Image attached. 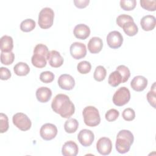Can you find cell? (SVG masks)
<instances>
[{
    "mask_svg": "<svg viewBox=\"0 0 156 156\" xmlns=\"http://www.w3.org/2000/svg\"><path fill=\"white\" fill-rule=\"evenodd\" d=\"M51 107L55 113L64 118H69L75 112L74 104L65 94H57L52 101Z\"/></svg>",
    "mask_w": 156,
    "mask_h": 156,
    "instance_id": "cell-1",
    "label": "cell"
},
{
    "mask_svg": "<svg viewBox=\"0 0 156 156\" xmlns=\"http://www.w3.org/2000/svg\"><path fill=\"white\" fill-rule=\"evenodd\" d=\"M133 141V135L130 130L125 129L120 130L116 136L115 143L116 151L120 154L129 152Z\"/></svg>",
    "mask_w": 156,
    "mask_h": 156,
    "instance_id": "cell-2",
    "label": "cell"
},
{
    "mask_svg": "<svg viewBox=\"0 0 156 156\" xmlns=\"http://www.w3.org/2000/svg\"><path fill=\"white\" fill-rule=\"evenodd\" d=\"M85 124L89 127H94L99 124L101 117L98 110L93 106L85 107L82 112Z\"/></svg>",
    "mask_w": 156,
    "mask_h": 156,
    "instance_id": "cell-3",
    "label": "cell"
},
{
    "mask_svg": "<svg viewBox=\"0 0 156 156\" xmlns=\"http://www.w3.org/2000/svg\"><path fill=\"white\" fill-rule=\"evenodd\" d=\"M54 12L51 8H43L39 13L38 23L41 29H46L51 27L54 22Z\"/></svg>",
    "mask_w": 156,
    "mask_h": 156,
    "instance_id": "cell-4",
    "label": "cell"
},
{
    "mask_svg": "<svg viewBox=\"0 0 156 156\" xmlns=\"http://www.w3.org/2000/svg\"><path fill=\"white\" fill-rule=\"evenodd\" d=\"M130 93L129 90L125 87H122L114 93L112 101L115 105L120 107L126 104L130 101Z\"/></svg>",
    "mask_w": 156,
    "mask_h": 156,
    "instance_id": "cell-5",
    "label": "cell"
},
{
    "mask_svg": "<svg viewBox=\"0 0 156 156\" xmlns=\"http://www.w3.org/2000/svg\"><path fill=\"white\" fill-rule=\"evenodd\" d=\"M13 124L22 131H26L30 129L32 122L29 117L23 113H16L12 118Z\"/></svg>",
    "mask_w": 156,
    "mask_h": 156,
    "instance_id": "cell-6",
    "label": "cell"
},
{
    "mask_svg": "<svg viewBox=\"0 0 156 156\" xmlns=\"http://www.w3.org/2000/svg\"><path fill=\"white\" fill-rule=\"evenodd\" d=\"M41 137L46 141L54 139L57 134V128L55 125L51 123L43 124L40 130Z\"/></svg>",
    "mask_w": 156,
    "mask_h": 156,
    "instance_id": "cell-7",
    "label": "cell"
},
{
    "mask_svg": "<svg viewBox=\"0 0 156 156\" xmlns=\"http://www.w3.org/2000/svg\"><path fill=\"white\" fill-rule=\"evenodd\" d=\"M123 42V37L121 34L116 30L108 33L107 36V43L108 46L112 49L120 48Z\"/></svg>",
    "mask_w": 156,
    "mask_h": 156,
    "instance_id": "cell-8",
    "label": "cell"
},
{
    "mask_svg": "<svg viewBox=\"0 0 156 156\" xmlns=\"http://www.w3.org/2000/svg\"><path fill=\"white\" fill-rule=\"evenodd\" d=\"M69 51L74 58L79 60L85 57L87 54L86 46L80 42H74L70 46Z\"/></svg>",
    "mask_w": 156,
    "mask_h": 156,
    "instance_id": "cell-9",
    "label": "cell"
},
{
    "mask_svg": "<svg viewBox=\"0 0 156 156\" xmlns=\"http://www.w3.org/2000/svg\"><path fill=\"white\" fill-rule=\"evenodd\" d=\"M96 149L102 155L110 154L112 149V143L110 139L107 137L99 138L96 143Z\"/></svg>",
    "mask_w": 156,
    "mask_h": 156,
    "instance_id": "cell-10",
    "label": "cell"
},
{
    "mask_svg": "<svg viewBox=\"0 0 156 156\" xmlns=\"http://www.w3.org/2000/svg\"><path fill=\"white\" fill-rule=\"evenodd\" d=\"M77 139L83 146L88 147L92 144L94 140V135L91 130L85 129L79 132L77 135Z\"/></svg>",
    "mask_w": 156,
    "mask_h": 156,
    "instance_id": "cell-11",
    "label": "cell"
},
{
    "mask_svg": "<svg viewBox=\"0 0 156 156\" xmlns=\"http://www.w3.org/2000/svg\"><path fill=\"white\" fill-rule=\"evenodd\" d=\"M57 83L60 88L65 90H72L75 85L74 79L69 74H63L60 76Z\"/></svg>",
    "mask_w": 156,
    "mask_h": 156,
    "instance_id": "cell-12",
    "label": "cell"
},
{
    "mask_svg": "<svg viewBox=\"0 0 156 156\" xmlns=\"http://www.w3.org/2000/svg\"><path fill=\"white\" fill-rule=\"evenodd\" d=\"M78 146L73 141H66L62 148V153L64 156H76L78 154Z\"/></svg>",
    "mask_w": 156,
    "mask_h": 156,
    "instance_id": "cell-13",
    "label": "cell"
},
{
    "mask_svg": "<svg viewBox=\"0 0 156 156\" xmlns=\"http://www.w3.org/2000/svg\"><path fill=\"white\" fill-rule=\"evenodd\" d=\"M73 34L76 38L85 40L89 37L90 34V29L85 24H79L74 27Z\"/></svg>",
    "mask_w": 156,
    "mask_h": 156,
    "instance_id": "cell-14",
    "label": "cell"
},
{
    "mask_svg": "<svg viewBox=\"0 0 156 156\" xmlns=\"http://www.w3.org/2000/svg\"><path fill=\"white\" fill-rule=\"evenodd\" d=\"M147 85V79L142 76H136L130 82L132 88L136 91H143Z\"/></svg>",
    "mask_w": 156,
    "mask_h": 156,
    "instance_id": "cell-15",
    "label": "cell"
},
{
    "mask_svg": "<svg viewBox=\"0 0 156 156\" xmlns=\"http://www.w3.org/2000/svg\"><path fill=\"white\" fill-rule=\"evenodd\" d=\"M48 60L50 66L53 68H58L63 63V58L62 56L55 50H52L49 52Z\"/></svg>",
    "mask_w": 156,
    "mask_h": 156,
    "instance_id": "cell-16",
    "label": "cell"
},
{
    "mask_svg": "<svg viewBox=\"0 0 156 156\" xmlns=\"http://www.w3.org/2000/svg\"><path fill=\"white\" fill-rule=\"evenodd\" d=\"M52 96V91L46 87L38 88L36 91V98L37 100L42 103L48 102Z\"/></svg>",
    "mask_w": 156,
    "mask_h": 156,
    "instance_id": "cell-17",
    "label": "cell"
},
{
    "mask_svg": "<svg viewBox=\"0 0 156 156\" xmlns=\"http://www.w3.org/2000/svg\"><path fill=\"white\" fill-rule=\"evenodd\" d=\"M103 47V42L101 38L98 37H92L88 43V49L92 54L99 52Z\"/></svg>",
    "mask_w": 156,
    "mask_h": 156,
    "instance_id": "cell-18",
    "label": "cell"
},
{
    "mask_svg": "<svg viewBox=\"0 0 156 156\" xmlns=\"http://www.w3.org/2000/svg\"><path fill=\"white\" fill-rule=\"evenodd\" d=\"M155 18L153 15H148L143 16L140 21V25L145 31L152 30L155 27Z\"/></svg>",
    "mask_w": 156,
    "mask_h": 156,
    "instance_id": "cell-19",
    "label": "cell"
},
{
    "mask_svg": "<svg viewBox=\"0 0 156 156\" xmlns=\"http://www.w3.org/2000/svg\"><path fill=\"white\" fill-rule=\"evenodd\" d=\"M13 48V38L9 35H3L0 40V49L1 52H11Z\"/></svg>",
    "mask_w": 156,
    "mask_h": 156,
    "instance_id": "cell-20",
    "label": "cell"
},
{
    "mask_svg": "<svg viewBox=\"0 0 156 156\" xmlns=\"http://www.w3.org/2000/svg\"><path fill=\"white\" fill-rule=\"evenodd\" d=\"M108 82L112 87H116L121 83H123V79L119 71L117 70L112 72L108 76Z\"/></svg>",
    "mask_w": 156,
    "mask_h": 156,
    "instance_id": "cell-21",
    "label": "cell"
},
{
    "mask_svg": "<svg viewBox=\"0 0 156 156\" xmlns=\"http://www.w3.org/2000/svg\"><path fill=\"white\" fill-rule=\"evenodd\" d=\"M13 71L17 76H24L29 74L30 68L28 65L24 62H18L14 66Z\"/></svg>",
    "mask_w": 156,
    "mask_h": 156,
    "instance_id": "cell-22",
    "label": "cell"
},
{
    "mask_svg": "<svg viewBox=\"0 0 156 156\" xmlns=\"http://www.w3.org/2000/svg\"><path fill=\"white\" fill-rule=\"evenodd\" d=\"M47 58L42 55L38 54H34L31 58V62L32 65L38 68H42L46 65Z\"/></svg>",
    "mask_w": 156,
    "mask_h": 156,
    "instance_id": "cell-23",
    "label": "cell"
},
{
    "mask_svg": "<svg viewBox=\"0 0 156 156\" xmlns=\"http://www.w3.org/2000/svg\"><path fill=\"white\" fill-rule=\"evenodd\" d=\"M122 28L126 35L129 36H134L138 32V28L134 21H129L125 23Z\"/></svg>",
    "mask_w": 156,
    "mask_h": 156,
    "instance_id": "cell-24",
    "label": "cell"
},
{
    "mask_svg": "<svg viewBox=\"0 0 156 156\" xmlns=\"http://www.w3.org/2000/svg\"><path fill=\"white\" fill-rule=\"evenodd\" d=\"M79 127V122L74 118H70L66 120L64 124V129L66 132L68 133H74Z\"/></svg>",
    "mask_w": 156,
    "mask_h": 156,
    "instance_id": "cell-25",
    "label": "cell"
},
{
    "mask_svg": "<svg viewBox=\"0 0 156 156\" xmlns=\"http://www.w3.org/2000/svg\"><path fill=\"white\" fill-rule=\"evenodd\" d=\"M35 26H36L35 21L32 19L28 18V19L24 20L21 23L20 29L23 32H29L30 31H32L33 29H34V28L35 27Z\"/></svg>",
    "mask_w": 156,
    "mask_h": 156,
    "instance_id": "cell-26",
    "label": "cell"
},
{
    "mask_svg": "<svg viewBox=\"0 0 156 156\" xmlns=\"http://www.w3.org/2000/svg\"><path fill=\"white\" fill-rule=\"evenodd\" d=\"M15 59V54L13 52H1V62L5 65H9L13 63Z\"/></svg>",
    "mask_w": 156,
    "mask_h": 156,
    "instance_id": "cell-27",
    "label": "cell"
},
{
    "mask_svg": "<svg viewBox=\"0 0 156 156\" xmlns=\"http://www.w3.org/2000/svg\"><path fill=\"white\" fill-rule=\"evenodd\" d=\"M106 75H107V71L105 68L103 66L99 65L96 68L95 71L94 72L93 77L96 81L101 82V81H102L105 78Z\"/></svg>",
    "mask_w": 156,
    "mask_h": 156,
    "instance_id": "cell-28",
    "label": "cell"
},
{
    "mask_svg": "<svg viewBox=\"0 0 156 156\" xmlns=\"http://www.w3.org/2000/svg\"><path fill=\"white\" fill-rule=\"evenodd\" d=\"M77 69L80 74H85L88 73L91 71V65L89 62L84 60L78 63L77 66Z\"/></svg>",
    "mask_w": 156,
    "mask_h": 156,
    "instance_id": "cell-29",
    "label": "cell"
},
{
    "mask_svg": "<svg viewBox=\"0 0 156 156\" xmlns=\"http://www.w3.org/2000/svg\"><path fill=\"white\" fill-rule=\"evenodd\" d=\"M34 54H38L40 55H42L44 57H45L48 60L49 51L48 50V47L45 44H38L34 48Z\"/></svg>",
    "mask_w": 156,
    "mask_h": 156,
    "instance_id": "cell-30",
    "label": "cell"
},
{
    "mask_svg": "<svg viewBox=\"0 0 156 156\" xmlns=\"http://www.w3.org/2000/svg\"><path fill=\"white\" fill-rule=\"evenodd\" d=\"M155 82L154 83L151 90L147 93L146 98L149 104L154 108H155L156 103V93H155Z\"/></svg>",
    "mask_w": 156,
    "mask_h": 156,
    "instance_id": "cell-31",
    "label": "cell"
},
{
    "mask_svg": "<svg viewBox=\"0 0 156 156\" xmlns=\"http://www.w3.org/2000/svg\"><path fill=\"white\" fill-rule=\"evenodd\" d=\"M136 5L135 0H121L120 1V7L124 10H132L135 9Z\"/></svg>",
    "mask_w": 156,
    "mask_h": 156,
    "instance_id": "cell-32",
    "label": "cell"
},
{
    "mask_svg": "<svg viewBox=\"0 0 156 156\" xmlns=\"http://www.w3.org/2000/svg\"><path fill=\"white\" fill-rule=\"evenodd\" d=\"M9 119L7 116L3 113H0V132L4 133L9 129Z\"/></svg>",
    "mask_w": 156,
    "mask_h": 156,
    "instance_id": "cell-33",
    "label": "cell"
},
{
    "mask_svg": "<svg viewBox=\"0 0 156 156\" xmlns=\"http://www.w3.org/2000/svg\"><path fill=\"white\" fill-rule=\"evenodd\" d=\"M141 6L148 10V11H155L156 9V1H147V0H141L140 1Z\"/></svg>",
    "mask_w": 156,
    "mask_h": 156,
    "instance_id": "cell-34",
    "label": "cell"
},
{
    "mask_svg": "<svg viewBox=\"0 0 156 156\" xmlns=\"http://www.w3.org/2000/svg\"><path fill=\"white\" fill-rule=\"evenodd\" d=\"M116 70L119 71L120 73V74H121L122 79H123V83H124L128 80V79L130 76V72L129 69L126 66L123 65H119L116 68Z\"/></svg>",
    "mask_w": 156,
    "mask_h": 156,
    "instance_id": "cell-35",
    "label": "cell"
},
{
    "mask_svg": "<svg viewBox=\"0 0 156 156\" xmlns=\"http://www.w3.org/2000/svg\"><path fill=\"white\" fill-rule=\"evenodd\" d=\"M55 76L51 71H46L42 72L40 75V79L41 82L48 83L52 82L54 79Z\"/></svg>",
    "mask_w": 156,
    "mask_h": 156,
    "instance_id": "cell-36",
    "label": "cell"
},
{
    "mask_svg": "<svg viewBox=\"0 0 156 156\" xmlns=\"http://www.w3.org/2000/svg\"><path fill=\"white\" fill-rule=\"evenodd\" d=\"M122 116L124 120L127 121H131L135 118V111L131 108H127L123 110Z\"/></svg>",
    "mask_w": 156,
    "mask_h": 156,
    "instance_id": "cell-37",
    "label": "cell"
},
{
    "mask_svg": "<svg viewBox=\"0 0 156 156\" xmlns=\"http://www.w3.org/2000/svg\"><path fill=\"white\" fill-rule=\"evenodd\" d=\"M116 24L121 27H122V26L126 23L127 22L129 21H133V18L128 15L126 14H122L119 15L117 18H116Z\"/></svg>",
    "mask_w": 156,
    "mask_h": 156,
    "instance_id": "cell-38",
    "label": "cell"
},
{
    "mask_svg": "<svg viewBox=\"0 0 156 156\" xmlns=\"http://www.w3.org/2000/svg\"><path fill=\"white\" fill-rule=\"evenodd\" d=\"M119 115V113L117 110L115 108H112L106 112L105 117L106 120L109 122H112L115 121L118 118Z\"/></svg>",
    "mask_w": 156,
    "mask_h": 156,
    "instance_id": "cell-39",
    "label": "cell"
},
{
    "mask_svg": "<svg viewBox=\"0 0 156 156\" xmlns=\"http://www.w3.org/2000/svg\"><path fill=\"white\" fill-rule=\"evenodd\" d=\"M10 71L5 67H1L0 68V77L1 80H8L11 77Z\"/></svg>",
    "mask_w": 156,
    "mask_h": 156,
    "instance_id": "cell-40",
    "label": "cell"
},
{
    "mask_svg": "<svg viewBox=\"0 0 156 156\" xmlns=\"http://www.w3.org/2000/svg\"><path fill=\"white\" fill-rule=\"evenodd\" d=\"M90 2L89 0H74V3L76 7L79 9H83L86 7Z\"/></svg>",
    "mask_w": 156,
    "mask_h": 156,
    "instance_id": "cell-41",
    "label": "cell"
}]
</instances>
